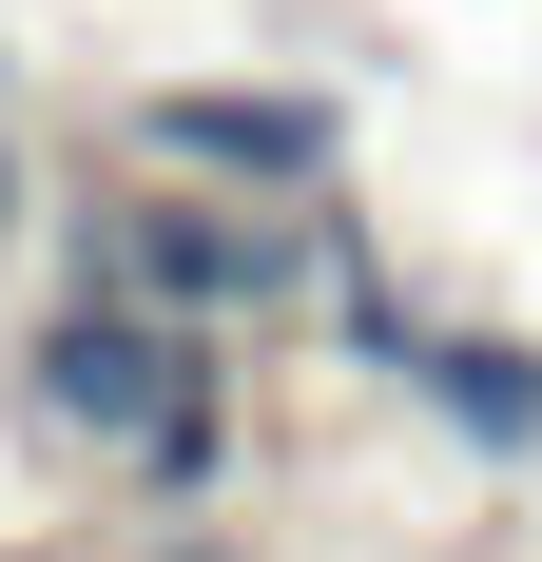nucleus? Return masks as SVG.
Masks as SVG:
<instances>
[{
  "label": "nucleus",
  "instance_id": "1",
  "mask_svg": "<svg viewBox=\"0 0 542 562\" xmlns=\"http://www.w3.org/2000/svg\"><path fill=\"white\" fill-rule=\"evenodd\" d=\"M39 407H58V427H98V447H156V427H174L194 389H174L156 311H116V291H78V311L39 330Z\"/></svg>",
  "mask_w": 542,
  "mask_h": 562
},
{
  "label": "nucleus",
  "instance_id": "2",
  "mask_svg": "<svg viewBox=\"0 0 542 562\" xmlns=\"http://www.w3.org/2000/svg\"><path fill=\"white\" fill-rule=\"evenodd\" d=\"M156 156H233V175H329L310 98H156Z\"/></svg>",
  "mask_w": 542,
  "mask_h": 562
},
{
  "label": "nucleus",
  "instance_id": "3",
  "mask_svg": "<svg viewBox=\"0 0 542 562\" xmlns=\"http://www.w3.org/2000/svg\"><path fill=\"white\" fill-rule=\"evenodd\" d=\"M0 214H20V156H0Z\"/></svg>",
  "mask_w": 542,
  "mask_h": 562
}]
</instances>
